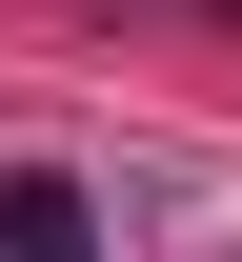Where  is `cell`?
<instances>
[{
  "label": "cell",
  "mask_w": 242,
  "mask_h": 262,
  "mask_svg": "<svg viewBox=\"0 0 242 262\" xmlns=\"http://www.w3.org/2000/svg\"><path fill=\"white\" fill-rule=\"evenodd\" d=\"M0 242H20V262H81L101 202H81V182H0Z\"/></svg>",
  "instance_id": "6da1fadb"
}]
</instances>
